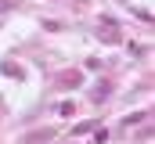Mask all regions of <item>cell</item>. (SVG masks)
<instances>
[{
	"instance_id": "obj_1",
	"label": "cell",
	"mask_w": 155,
	"mask_h": 144,
	"mask_svg": "<svg viewBox=\"0 0 155 144\" xmlns=\"http://www.w3.org/2000/svg\"><path fill=\"white\" fill-rule=\"evenodd\" d=\"M54 83H58L61 90H72V87H83V72H79V69H65V72H58V76H54Z\"/></svg>"
},
{
	"instance_id": "obj_2",
	"label": "cell",
	"mask_w": 155,
	"mask_h": 144,
	"mask_svg": "<svg viewBox=\"0 0 155 144\" xmlns=\"http://www.w3.org/2000/svg\"><path fill=\"white\" fill-rule=\"evenodd\" d=\"M97 36H101L105 43H119V40H123V33H119V25L112 22V18H108V22L101 18V29H97Z\"/></svg>"
},
{
	"instance_id": "obj_3",
	"label": "cell",
	"mask_w": 155,
	"mask_h": 144,
	"mask_svg": "<svg viewBox=\"0 0 155 144\" xmlns=\"http://www.w3.org/2000/svg\"><path fill=\"white\" fill-rule=\"evenodd\" d=\"M47 141H54V126H43V130L25 133V141H22V144H47Z\"/></svg>"
},
{
	"instance_id": "obj_4",
	"label": "cell",
	"mask_w": 155,
	"mask_h": 144,
	"mask_svg": "<svg viewBox=\"0 0 155 144\" xmlns=\"http://www.w3.org/2000/svg\"><path fill=\"white\" fill-rule=\"evenodd\" d=\"M108 94H112V83H108V79H101V83H97V90H90V97H94V101H105Z\"/></svg>"
},
{
	"instance_id": "obj_5",
	"label": "cell",
	"mask_w": 155,
	"mask_h": 144,
	"mask_svg": "<svg viewBox=\"0 0 155 144\" xmlns=\"http://www.w3.org/2000/svg\"><path fill=\"white\" fill-rule=\"evenodd\" d=\"M0 72H4V76H11V79H22V76H25V72H22V65H15V61H4V65H0Z\"/></svg>"
},
{
	"instance_id": "obj_6",
	"label": "cell",
	"mask_w": 155,
	"mask_h": 144,
	"mask_svg": "<svg viewBox=\"0 0 155 144\" xmlns=\"http://www.w3.org/2000/svg\"><path fill=\"white\" fill-rule=\"evenodd\" d=\"M94 126H97V123H94V119H83V123H76V130H72V133H90V130H94Z\"/></svg>"
},
{
	"instance_id": "obj_7",
	"label": "cell",
	"mask_w": 155,
	"mask_h": 144,
	"mask_svg": "<svg viewBox=\"0 0 155 144\" xmlns=\"http://www.w3.org/2000/svg\"><path fill=\"white\" fill-rule=\"evenodd\" d=\"M72 112H76L72 101H61V105H58V115H72Z\"/></svg>"
},
{
	"instance_id": "obj_8",
	"label": "cell",
	"mask_w": 155,
	"mask_h": 144,
	"mask_svg": "<svg viewBox=\"0 0 155 144\" xmlns=\"http://www.w3.org/2000/svg\"><path fill=\"white\" fill-rule=\"evenodd\" d=\"M11 7H18V0H0V11H11Z\"/></svg>"
}]
</instances>
